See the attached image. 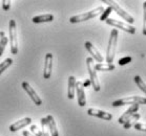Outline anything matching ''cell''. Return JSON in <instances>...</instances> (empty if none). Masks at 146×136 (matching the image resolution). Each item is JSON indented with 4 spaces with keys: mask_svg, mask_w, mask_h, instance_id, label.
<instances>
[{
    "mask_svg": "<svg viewBox=\"0 0 146 136\" xmlns=\"http://www.w3.org/2000/svg\"><path fill=\"white\" fill-rule=\"evenodd\" d=\"M118 30H113L110 32V40H108V46L106 49V63L113 64L115 55H116L117 42H118Z\"/></svg>",
    "mask_w": 146,
    "mask_h": 136,
    "instance_id": "6da1fadb",
    "label": "cell"
},
{
    "mask_svg": "<svg viewBox=\"0 0 146 136\" xmlns=\"http://www.w3.org/2000/svg\"><path fill=\"white\" fill-rule=\"evenodd\" d=\"M104 12V9L103 7H98L94 10L87 12V13H83L80 14V15H76V16L70 18V23H79V22H83V21H87L90 19H93L95 17L99 16V15H102V13Z\"/></svg>",
    "mask_w": 146,
    "mask_h": 136,
    "instance_id": "7a4b0ae2",
    "label": "cell"
},
{
    "mask_svg": "<svg viewBox=\"0 0 146 136\" xmlns=\"http://www.w3.org/2000/svg\"><path fill=\"white\" fill-rule=\"evenodd\" d=\"M102 2H103V3L107 4L110 7H111V10L115 11V12H116V13L118 14L121 18H123L125 21H127V22H128V24H130V25H131V24L135 22V19H133V17L130 16L128 13H126V12L123 10L122 7H120L117 2H115V1H111V0H102Z\"/></svg>",
    "mask_w": 146,
    "mask_h": 136,
    "instance_id": "3957f363",
    "label": "cell"
},
{
    "mask_svg": "<svg viewBox=\"0 0 146 136\" xmlns=\"http://www.w3.org/2000/svg\"><path fill=\"white\" fill-rule=\"evenodd\" d=\"M125 105H146V97L135 95L117 100L113 103V107H121Z\"/></svg>",
    "mask_w": 146,
    "mask_h": 136,
    "instance_id": "277c9868",
    "label": "cell"
},
{
    "mask_svg": "<svg viewBox=\"0 0 146 136\" xmlns=\"http://www.w3.org/2000/svg\"><path fill=\"white\" fill-rule=\"evenodd\" d=\"M86 65H87V71L90 74V84L93 85V88L95 91H99L100 90V83L98 80V76H97L96 69H95V65H94L93 58H87L86 59Z\"/></svg>",
    "mask_w": 146,
    "mask_h": 136,
    "instance_id": "5b68a950",
    "label": "cell"
},
{
    "mask_svg": "<svg viewBox=\"0 0 146 136\" xmlns=\"http://www.w3.org/2000/svg\"><path fill=\"white\" fill-rule=\"evenodd\" d=\"M9 35H10L11 51L13 55H17V53H18V40H17V25L15 20L10 21Z\"/></svg>",
    "mask_w": 146,
    "mask_h": 136,
    "instance_id": "8992f818",
    "label": "cell"
},
{
    "mask_svg": "<svg viewBox=\"0 0 146 136\" xmlns=\"http://www.w3.org/2000/svg\"><path fill=\"white\" fill-rule=\"evenodd\" d=\"M105 22H106L108 25H111V26L116 27L118 30H122L128 34H131V35L136 34V27L133 26V25H130V24H128V23H124L122 21H118V20H116V19H110V18L106 19Z\"/></svg>",
    "mask_w": 146,
    "mask_h": 136,
    "instance_id": "52a82bcc",
    "label": "cell"
},
{
    "mask_svg": "<svg viewBox=\"0 0 146 136\" xmlns=\"http://www.w3.org/2000/svg\"><path fill=\"white\" fill-rule=\"evenodd\" d=\"M22 88L24 89V91L27 93V95L31 97V100L33 101L34 104L36 105V106H40V105H42V101L40 99L38 94L36 93V91L30 86V84L27 83V82H23L22 83Z\"/></svg>",
    "mask_w": 146,
    "mask_h": 136,
    "instance_id": "ba28073f",
    "label": "cell"
},
{
    "mask_svg": "<svg viewBox=\"0 0 146 136\" xmlns=\"http://www.w3.org/2000/svg\"><path fill=\"white\" fill-rule=\"evenodd\" d=\"M52 70H53V55L50 53L45 55V61H44V68H43V78L44 79H50L52 76Z\"/></svg>",
    "mask_w": 146,
    "mask_h": 136,
    "instance_id": "9c48e42d",
    "label": "cell"
},
{
    "mask_svg": "<svg viewBox=\"0 0 146 136\" xmlns=\"http://www.w3.org/2000/svg\"><path fill=\"white\" fill-rule=\"evenodd\" d=\"M76 93L78 105L80 107H84L86 105V97H85L84 87H83V84L81 82H76Z\"/></svg>",
    "mask_w": 146,
    "mask_h": 136,
    "instance_id": "30bf717a",
    "label": "cell"
},
{
    "mask_svg": "<svg viewBox=\"0 0 146 136\" xmlns=\"http://www.w3.org/2000/svg\"><path fill=\"white\" fill-rule=\"evenodd\" d=\"M84 46H85V48H86L87 51H88V53L92 55V58H93V60H96L98 63H102L103 60H104V59H103V57H102V55L99 53V50L97 49V48L94 46L93 44L87 41V42H85Z\"/></svg>",
    "mask_w": 146,
    "mask_h": 136,
    "instance_id": "8fae6325",
    "label": "cell"
},
{
    "mask_svg": "<svg viewBox=\"0 0 146 136\" xmlns=\"http://www.w3.org/2000/svg\"><path fill=\"white\" fill-rule=\"evenodd\" d=\"M87 114L104 120H110L113 118V115L110 113L105 112V111H102V110H99V109H94V108H90V109L87 110Z\"/></svg>",
    "mask_w": 146,
    "mask_h": 136,
    "instance_id": "7c38bea8",
    "label": "cell"
},
{
    "mask_svg": "<svg viewBox=\"0 0 146 136\" xmlns=\"http://www.w3.org/2000/svg\"><path fill=\"white\" fill-rule=\"evenodd\" d=\"M138 110H139V105H131V106L128 108V109L125 111V112L123 113L122 115L119 117V120H118V123L123 125V124L125 123L128 118H129L130 116H133L135 113L138 112Z\"/></svg>",
    "mask_w": 146,
    "mask_h": 136,
    "instance_id": "4fadbf2b",
    "label": "cell"
},
{
    "mask_svg": "<svg viewBox=\"0 0 146 136\" xmlns=\"http://www.w3.org/2000/svg\"><path fill=\"white\" fill-rule=\"evenodd\" d=\"M32 123V118L31 117H24L22 120H18L16 123H14L13 125L10 126V131L11 132H17L18 130L23 129L24 127H27V125H30Z\"/></svg>",
    "mask_w": 146,
    "mask_h": 136,
    "instance_id": "5bb4252c",
    "label": "cell"
},
{
    "mask_svg": "<svg viewBox=\"0 0 146 136\" xmlns=\"http://www.w3.org/2000/svg\"><path fill=\"white\" fill-rule=\"evenodd\" d=\"M76 94V79L75 76H70L68 78V88H67V97L73 100Z\"/></svg>",
    "mask_w": 146,
    "mask_h": 136,
    "instance_id": "9a60e30c",
    "label": "cell"
},
{
    "mask_svg": "<svg viewBox=\"0 0 146 136\" xmlns=\"http://www.w3.org/2000/svg\"><path fill=\"white\" fill-rule=\"evenodd\" d=\"M46 120H47V127H48V130H50V136H59V132H58V129H57L56 122H55L53 116L47 115Z\"/></svg>",
    "mask_w": 146,
    "mask_h": 136,
    "instance_id": "2e32d148",
    "label": "cell"
},
{
    "mask_svg": "<svg viewBox=\"0 0 146 136\" xmlns=\"http://www.w3.org/2000/svg\"><path fill=\"white\" fill-rule=\"evenodd\" d=\"M54 20V16L52 14H45V15H40V16L34 17L32 21L33 23H45V22H52Z\"/></svg>",
    "mask_w": 146,
    "mask_h": 136,
    "instance_id": "e0dca14e",
    "label": "cell"
},
{
    "mask_svg": "<svg viewBox=\"0 0 146 136\" xmlns=\"http://www.w3.org/2000/svg\"><path fill=\"white\" fill-rule=\"evenodd\" d=\"M140 117H141V115H140L139 113L137 112V113H135L133 116H130L129 118L125 122V123L123 124V127H124V129H126V130H128V129H130L131 127L135 125V124L138 122V120H140Z\"/></svg>",
    "mask_w": 146,
    "mask_h": 136,
    "instance_id": "ac0fdd59",
    "label": "cell"
},
{
    "mask_svg": "<svg viewBox=\"0 0 146 136\" xmlns=\"http://www.w3.org/2000/svg\"><path fill=\"white\" fill-rule=\"evenodd\" d=\"M96 71H111L115 69L113 64H104V63H98L95 65Z\"/></svg>",
    "mask_w": 146,
    "mask_h": 136,
    "instance_id": "d6986e66",
    "label": "cell"
},
{
    "mask_svg": "<svg viewBox=\"0 0 146 136\" xmlns=\"http://www.w3.org/2000/svg\"><path fill=\"white\" fill-rule=\"evenodd\" d=\"M133 80H135V83L138 85V87H139L140 89L142 90L143 92L146 94V84L144 83V81L141 79V76H136Z\"/></svg>",
    "mask_w": 146,
    "mask_h": 136,
    "instance_id": "ffe728a7",
    "label": "cell"
},
{
    "mask_svg": "<svg viewBox=\"0 0 146 136\" xmlns=\"http://www.w3.org/2000/svg\"><path fill=\"white\" fill-rule=\"evenodd\" d=\"M12 64H13V60L11 58H7V60H4L2 63H0V74L3 72V71H5Z\"/></svg>",
    "mask_w": 146,
    "mask_h": 136,
    "instance_id": "44dd1931",
    "label": "cell"
},
{
    "mask_svg": "<svg viewBox=\"0 0 146 136\" xmlns=\"http://www.w3.org/2000/svg\"><path fill=\"white\" fill-rule=\"evenodd\" d=\"M41 125H42V133H43V135L42 136H50V132L47 131L48 130V127H47V120H46V117H44V118H41Z\"/></svg>",
    "mask_w": 146,
    "mask_h": 136,
    "instance_id": "7402d4cb",
    "label": "cell"
},
{
    "mask_svg": "<svg viewBox=\"0 0 146 136\" xmlns=\"http://www.w3.org/2000/svg\"><path fill=\"white\" fill-rule=\"evenodd\" d=\"M7 42H9V39H7L5 36L0 40V57L2 56V53H3L4 48H5V46H7Z\"/></svg>",
    "mask_w": 146,
    "mask_h": 136,
    "instance_id": "603a6c76",
    "label": "cell"
},
{
    "mask_svg": "<svg viewBox=\"0 0 146 136\" xmlns=\"http://www.w3.org/2000/svg\"><path fill=\"white\" fill-rule=\"evenodd\" d=\"M113 12V10H111V7H107L106 10H104V12L102 13V15L100 16V20L101 21H105L106 19H108V16L110 15V13Z\"/></svg>",
    "mask_w": 146,
    "mask_h": 136,
    "instance_id": "cb8c5ba5",
    "label": "cell"
},
{
    "mask_svg": "<svg viewBox=\"0 0 146 136\" xmlns=\"http://www.w3.org/2000/svg\"><path fill=\"white\" fill-rule=\"evenodd\" d=\"M31 133H32L34 136H42V135H43L42 131L38 129V127H37L36 125H33V126H31Z\"/></svg>",
    "mask_w": 146,
    "mask_h": 136,
    "instance_id": "d4e9b609",
    "label": "cell"
},
{
    "mask_svg": "<svg viewBox=\"0 0 146 136\" xmlns=\"http://www.w3.org/2000/svg\"><path fill=\"white\" fill-rule=\"evenodd\" d=\"M143 10H144V15H143V30L142 33L144 36H146V1L143 3Z\"/></svg>",
    "mask_w": 146,
    "mask_h": 136,
    "instance_id": "484cf974",
    "label": "cell"
},
{
    "mask_svg": "<svg viewBox=\"0 0 146 136\" xmlns=\"http://www.w3.org/2000/svg\"><path fill=\"white\" fill-rule=\"evenodd\" d=\"M129 62H131V57H124L122 59H120L118 63H119L120 66H124V65L128 64Z\"/></svg>",
    "mask_w": 146,
    "mask_h": 136,
    "instance_id": "4316f807",
    "label": "cell"
},
{
    "mask_svg": "<svg viewBox=\"0 0 146 136\" xmlns=\"http://www.w3.org/2000/svg\"><path fill=\"white\" fill-rule=\"evenodd\" d=\"M135 129L138 131H142V132H146V124H141V123H136L133 125Z\"/></svg>",
    "mask_w": 146,
    "mask_h": 136,
    "instance_id": "83f0119b",
    "label": "cell"
},
{
    "mask_svg": "<svg viewBox=\"0 0 146 136\" xmlns=\"http://www.w3.org/2000/svg\"><path fill=\"white\" fill-rule=\"evenodd\" d=\"M2 7L4 11H9L11 7V1L10 0H3L2 1Z\"/></svg>",
    "mask_w": 146,
    "mask_h": 136,
    "instance_id": "f1b7e54d",
    "label": "cell"
},
{
    "mask_svg": "<svg viewBox=\"0 0 146 136\" xmlns=\"http://www.w3.org/2000/svg\"><path fill=\"white\" fill-rule=\"evenodd\" d=\"M22 135L23 136H34L30 131H27V130H24L23 132H22Z\"/></svg>",
    "mask_w": 146,
    "mask_h": 136,
    "instance_id": "f546056e",
    "label": "cell"
},
{
    "mask_svg": "<svg viewBox=\"0 0 146 136\" xmlns=\"http://www.w3.org/2000/svg\"><path fill=\"white\" fill-rule=\"evenodd\" d=\"M83 84V87H84V88H85V87H88L90 85V79H88V80H86L85 81V82H84V83H82Z\"/></svg>",
    "mask_w": 146,
    "mask_h": 136,
    "instance_id": "4dcf8cb0",
    "label": "cell"
},
{
    "mask_svg": "<svg viewBox=\"0 0 146 136\" xmlns=\"http://www.w3.org/2000/svg\"><path fill=\"white\" fill-rule=\"evenodd\" d=\"M4 37V32H0V40Z\"/></svg>",
    "mask_w": 146,
    "mask_h": 136,
    "instance_id": "1f68e13d",
    "label": "cell"
}]
</instances>
